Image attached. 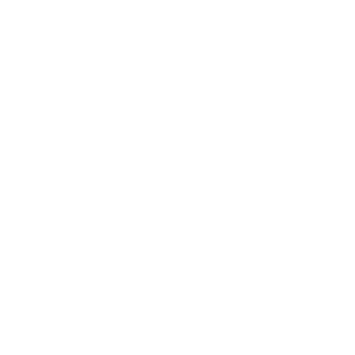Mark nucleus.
I'll return each mask as SVG.
<instances>
[]
</instances>
